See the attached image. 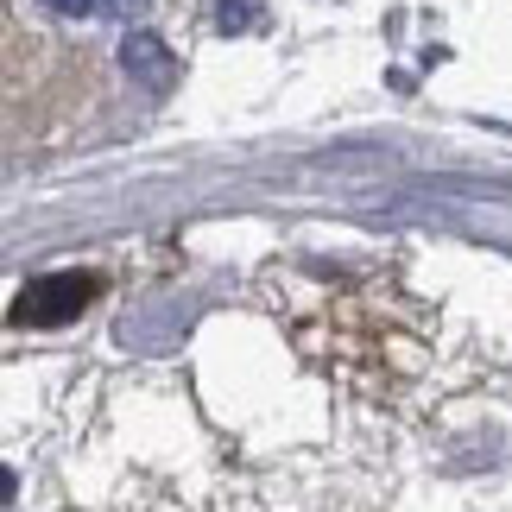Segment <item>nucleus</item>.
Here are the masks:
<instances>
[{
  "instance_id": "1",
  "label": "nucleus",
  "mask_w": 512,
  "mask_h": 512,
  "mask_svg": "<svg viewBox=\"0 0 512 512\" xmlns=\"http://www.w3.org/2000/svg\"><path fill=\"white\" fill-rule=\"evenodd\" d=\"M95 291H102V279H95V272H45V279H32V285L13 298V317H7V323H19V329H57V323L83 317Z\"/></svg>"
},
{
  "instance_id": "2",
  "label": "nucleus",
  "mask_w": 512,
  "mask_h": 512,
  "mask_svg": "<svg viewBox=\"0 0 512 512\" xmlns=\"http://www.w3.org/2000/svg\"><path fill=\"white\" fill-rule=\"evenodd\" d=\"M121 64H127L133 83L152 89V95H165L177 83V57H171V45H165L159 32H127L121 38Z\"/></svg>"
},
{
  "instance_id": "3",
  "label": "nucleus",
  "mask_w": 512,
  "mask_h": 512,
  "mask_svg": "<svg viewBox=\"0 0 512 512\" xmlns=\"http://www.w3.org/2000/svg\"><path fill=\"white\" fill-rule=\"evenodd\" d=\"M51 13H64V19H89L95 13V0H45Z\"/></svg>"
}]
</instances>
